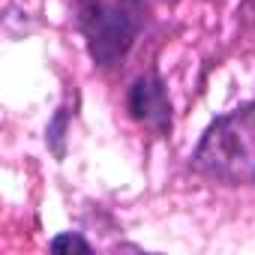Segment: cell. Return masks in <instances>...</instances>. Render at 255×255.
Returning <instances> with one entry per match:
<instances>
[{
	"instance_id": "4",
	"label": "cell",
	"mask_w": 255,
	"mask_h": 255,
	"mask_svg": "<svg viewBox=\"0 0 255 255\" xmlns=\"http://www.w3.org/2000/svg\"><path fill=\"white\" fill-rule=\"evenodd\" d=\"M63 132H66V108L57 111V117L48 123V132H45V141L51 144L57 156H63Z\"/></svg>"
},
{
	"instance_id": "2",
	"label": "cell",
	"mask_w": 255,
	"mask_h": 255,
	"mask_svg": "<svg viewBox=\"0 0 255 255\" xmlns=\"http://www.w3.org/2000/svg\"><path fill=\"white\" fill-rule=\"evenodd\" d=\"M147 21V0H75V24L96 66L108 69L132 51Z\"/></svg>"
},
{
	"instance_id": "5",
	"label": "cell",
	"mask_w": 255,
	"mask_h": 255,
	"mask_svg": "<svg viewBox=\"0 0 255 255\" xmlns=\"http://www.w3.org/2000/svg\"><path fill=\"white\" fill-rule=\"evenodd\" d=\"M48 249H51V252H72V249H78V252H90V243H87L84 237L66 231V234H57V237L48 243Z\"/></svg>"
},
{
	"instance_id": "3",
	"label": "cell",
	"mask_w": 255,
	"mask_h": 255,
	"mask_svg": "<svg viewBox=\"0 0 255 255\" xmlns=\"http://www.w3.org/2000/svg\"><path fill=\"white\" fill-rule=\"evenodd\" d=\"M126 111L153 135L171 132V99H168L165 81L156 72H144L132 81L129 93H126Z\"/></svg>"
},
{
	"instance_id": "1",
	"label": "cell",
	"mask_w": 255,
	"mask_h": 255,
	"mask_svg": "<svg viewBox=\"0 0 255 255\" xmlns=\"http://www.w3.org/2000/svg\"><path fill=\"white\" fill-rule=\"evenodd\" d=\"M192 168L225 186H243L255 180V99L219 114L192 153Z\"/></svg>"
}]
</instances>
